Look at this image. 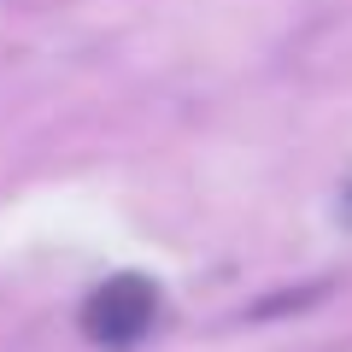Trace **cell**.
I'll list each match as a JSON object with an SVG mask.
<instances>
[{
  "instance_id": "6da1fadb",
  "label": "cell",
  "mask_w": 352,
  "mask_h": 352,
  "mask_svg": "<svg viewBox=\"0 0 352 352\" xmlns=\"http://www.w3.org/2000/svg\"><path fill=\"white\" fill-rule=\"evenodd\" d=\"M153 317H159V288L135 270H124V276H106L82 300V335L106 352H129L153 329Z\"/></svg>"
}]
</instances>
